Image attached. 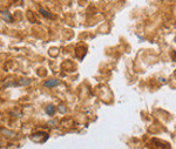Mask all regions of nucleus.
<instances>
[{
	"label": "nucleus",
	"instance_id": "1",
	"mask_svg": "<svg viewBox=\"0 0 176 149\" xmlns=\"http://www.w3.org/2000/svg\"><path fill=\"white\" fill-rule=\"evenodd\" d=\"M59 83H60V81L56 80V79H51V80H47L45 81V86L48 87V88H53V87H56Z\"/></svg>",
	"mask_w": 176,
	"mask_h": 149
},
{
	"label": "nucleus",
	"instance_id": "2",
	"mask_svg": "<svg viewBox=\"0 0 176 149\" xmlns=\"http://www.w3.org/2000/svg\"><path fill=\"white\" fill-rule=\"evenodd\" d=\"M45 110H46V114H47V115L52 116V115H54L55 107H54L53 105H47V106H46V108H45Z\"/></svg>",
	"mask_w": 176,
	"mask_h": 149
},
{
	"label": "nucleus",
	"instance_id": "3",
	"mask_svg": "<svg viewBox=\"0 0 176 149\" xmlns=\"http://www.w3.org/2000/svg\"><path fill=\"white\" fill-rule=\"evenodd\" d=\"M39 12L42 14V16H45V17H47V18H51V19H53V18H54V17H53V14H52L51 12H48L47 9L42 8V7H40V8H39Z\"/></svg>",
	"mask_w": 176,
	"mask_h": 149
},
{
	"label": "nucleus",
	"instance_id": "4",
	"mask_svg": "<svg viewBox=\"0 0 176 149\" xmlns=\"http://www.w3.org/2000/svg\"><path fill=\"white\" fill-rule=\"evenodd\" d=\"M1 14H3V16H4V19H5V20H8V21H12V19H11V16H9V13H8V12L4 11V12H3Z\"/></svg>",
	"mask_w": 176,
	"mask_h": 149
},
{
	"label": "nucleus",
	"instance_id": "5",
	"mask_svg": "<svg viewBox=\"0 0 176 149\" xmlns=\"http://www.w3.org/2000/svg\"><path fill=\"white\" fill-rule=\"evenodd\" d=\"M60 110H61V112H65V107H62V106H60Z\"/></svg>",
	"mask_w": 176,
	"mask_h": 149
}]
</instances>
